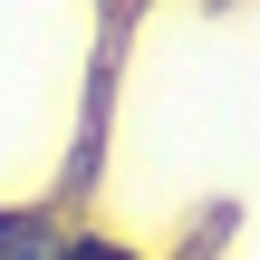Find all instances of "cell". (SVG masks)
Segmentation results:
<instances>
[{
    "label": "cell",
    "instance_id": "obj_2",
    "mask_svg": "<svg viewBox=\"0 0 260 260\" xmlns=\"http://www.w3.org/2000/svg\"><path fill=\"white\" fill-rule=\"evenodd\" d=\"M58 260H135V251H116V241H68Z\"/></svg>",
    "mask_w": 260,
    "mask_h": 260
},
{
    "label": "cell",
    "instance_id": "obj_1",
    "mask_svg": "<svg viewBox=\"0 0 260 260\" xmlns=\"http://www.w3.org/2000/svg\"><path fill=\"white\" fill-rule=\"evenodd\" d=\"M0 260H48V222H29V212H0Z\"/></svg>",
    "mask_w": 260,
    "mask_h": 260
}]
</instances>
